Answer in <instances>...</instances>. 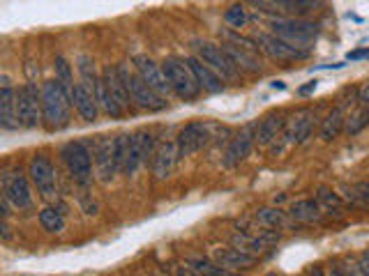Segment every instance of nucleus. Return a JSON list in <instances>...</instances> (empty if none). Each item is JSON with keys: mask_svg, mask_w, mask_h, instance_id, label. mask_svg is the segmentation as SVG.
Returning a JSON list of instances; mask_svg holds the SVG:
<instances>
[{"mask_svg": "<svg viewBox=\"0 0 369 276\" xmlns=\"http://www.w3.org/2000/svg\"><path fill=\"white\" fill-rule=\"evenodd\" d=\"M346 60H369V49H358V51H351V53L346 55Z\"/></svg>", "mask_w": 369, "mask_h": 276, "instance_id": "nucleus-40", "label": "nucleus"}, {"mask_svg": "<svg viewBox=\"0 0 369 276\" xmlns=\"http://www.w3.org/2000/svg\"><path fill=\"white\" fill-rule=\"evenodd\" d=\"M213 125H206V122H192V125L183 127L176 136V148H178V157H192L194 152L204 150L208 143L213 141Z\"/></svg>", "mask_w": 369, "mask_h": 276, "instance_id": "nucleus-7", "label": "nucleus"}, {"mask_svg": "<svg viewBox=\"0 0 369 276\" xmlns=\"http://www.w3.org/2000/svg\"><path fill=\"white\" fill-rule=\"evenodd\" d=\"M129 155H132V134H120L115 138V164H118V173H125Z\"/></svg>", "mask_w": 369, "mask_h": 276, "instance_id": "nucleus-33", "label": "nucleus"}, {"mask_svg": "<svg viewBox=\"0 0 369 276\" xmlns=\"http://www.w3.org/2000/svg\"><path fill=\"white\" fill-rule=\"evenodd\" d=\"M365 127H369V106H360L356 113H351L349 118H346L344 132L356 136V134L363 132Z\"/></svg>", "mask_w": 369, "mask_h": 276, "instance_id": "nucleus-34", "label": "nucleus"}, {"mask_svg": "<svg viewBox=\"0 0 369 276\" xmlns=\"http://www.w3.org/2000/svg\"><path fill=\"white\" fill-rule=\"evenodd\" d=\"M272 5L279 12H284L286 17L293 19H305L307 14L316 12L323 5V0H272Z\"/></svg>", "mask_w": 369, "mask_h": 276, "instance_id": "nucleus-24", "label": "nucleus"}, {"mask_svg": "<svg viewBox=\"0 0 369 276\" xmlns=\"http://www.w3.org/2000/svg\"><path fill=\"white\" fill-rule=\"evenodd\" d=\"M265 276H279V274H274V272H270V274H265Z\"/></svg>", "mask_w": 369, "mask_h": 276, "instance_id": "nucleus-48", "label": "nucleus"}, {"mask_svg": "<svg viewBox=\"0 0 369 276\" xmlns=\"http://www.w3.org/2000/svg\"><path fill=\"white\" fill-rule=\"evenodd\" d=\"M56 78H58V81H60V85H63V88H65V92H67L69 94V97H72V92H74V76H72V69H69V64H67V60H65V58L63 55H58L56 58Z\"/></svg>", "mask_w": 369, "mask_h": 276, "instance_id": "nucleus-35", "label": "nucleus"}, {"mask_svg": "<svg viewBox=\"0 0 369 276\" xmlns=\"http://www.w3.org/2000/svg\"><path fill=\"white\" fill-rule=\"evenodd\" d=\"M213 260L231 272H240V270H249L256 263V256H249V253L236 249V246H220V249L213 251Z\"/></svg>", "mask_w": 369, "mask_h": 276, "instance_id": "nucleus-19", "label": "nucleus"}, {"mask_svg": "<svg viewBox=\"0 0 369 276\" xmlns=\"http://www.w3.org/2000/svg\"><path fill=\"white\" fill-rule=\"evenodd\" d=\"M314 90H316V81H312V83H307V85H305V88H300L298 92L302 94V97H305V94H309V92H314Z\"/></svg>", "mask_w": 369, "mask_h": 276, "instance_id": "nucleus-44", "label": "nucleus"}, {"mask_svg": "<svg viewBox=\"0 0 369 276\" xmlns=\"http://www.w3.org/2000/svg\"><path fill=\"white\" fill-rule=\"evenodd\" d=\"M72 104H74L76 113L81 115L85 122H95V120H97L99 104H97L95 94H92L88 88H85L83 83H76V85H74V92H72Z\"/></svg>", "mask_w": 369, "mask_h": 276, "instance_id": "nucleus-21", "label": "nucleus"}, {"mask_svg": "<svg viewBox=\"0 0 369 276\" xmlns=\"http://www.w3.org/2000/svg\"><path fill=\"white\" fill-rule=\"evenodd\" d=\"M222 49L227 51L229 58L233 60V64H236L238 69H245V71H261V62L256 60L254 51L243 49V46H238V44H231V42L222 44Z\"/></svg>", "mask_w": 369, "mask_h": 276, "instance_id": "nucleus-27", "label": "nucleus"}, {"mask_svg": "<svg viewBox=\"0 0 369 276\" xmlns=\"http://www.w3.org/2000/svg\"><path fill=\"white\" fill-rule=\"evenodd\" d=\"M259 46L261 51H265L268 55L272 58V60H281V62H293V60H305L309 55V49H302V46H295L291 42L277 37V35H268L261 33L256 37Z\"/></svg>", "mask_w": 369, "mask_h": 276, "instance_id": "nucleus-10", "label": "nucleus"}, {"mask_svg": "<svg viewBox=\"0 0 369 276\" xmlns=\"http://www.w3.org/2000/svg\"><path fill=\"white\" fill-rule=\"evenodd\" d=\"M358 263H360V267H363V274L369 276V249H365L363 253H360V256H358Z\"/></svg>", "mask_w": 369, "mask_h": 276, "instance_id": "nucleus-41", "label": "nucleus"}, {"mask_svg": "<svg viewBox=\"0 0 369 276\" xmlns=\"http://www.w3.org/2000/svg\"><path fill=\"white\" fill-rule=\"evenodd\" d=\"M173 272H176V276H204L199 270H194L192 265H178Z\"/></svg>", "mask_w": 369, "mask_h": 276, "instance_id": "nucleus-39", "label": "nucleus"}, {"mask_svg": "<svg viewBox=\"0 0 369 276\" xmlns=\"http://www.w3.org/2000/svg\"><path fill=\"white\" fill-rule=\"evenodd\" d=\"M40 226L47 232H63L65 230V212L56 205H49L40 212Z\"/></svg>", "mask_w": 369, "mask_h": 276, "instance_id": "nucleus-30", "label": "nucleus"}, {"mask_svg": "<svg viewBox=\"0 0 369 276\" xmlns=\"http://www.w3.org/2000/svg\"><path fill=\"white\" fill-rule=\"evenodd\" d=\"M60 157L65 166H67L72 180H74L76 184H90L92 180V159H90V150L85 148L83 143L79 141H72V143H65L63 150H60Z\"/></svg>", "mask_w": 369, "mask_h": 276, "instance_id": "nucleus-5", "label": "nucleus"}, {"mask_svg": "<svg viewBox=\"0 0 369 276\" xmlns=\"http://www.w3.org/2000/svg\"><path fill=\"white\" fill-rule=\"evenodd\" d=\"M342 270H344L346 276H365L363 267H360V263H358V258H353V256L342 260Z\"/></svg>", "mask_w": 369, "mask_h": 276, "instance_id": "nucleus-38", "label": "nucleus"}, {"mask_svg": "<svg viewBox=\"0 0 369 276\" xmlns=\"http://www.w3.org/2000/svg\"><path fill=\"white\" fill-rule=\"evenodd\" d=\"M187 64H190L192 74H194V78H197V83L201 85V90H206L211 94H217V92L224 90V83H222L224 78L217 74L211 64H206L204 60H201L199 55L187 58Z\"/></svg>", "mask_w": 369, "mask_h": 276, "instance_id": "nucleus-16", "label": "nucleus"}, {"mask_svg": "<svg viewBox=\"0 0 369 276\" xmlns=\"http://www.w3.org/2000/svg\"><path fill=\"white\" fill-rule=\"evenodd\" d=\"M95 166H97V178L102 182H111L113 175L118 173V164H115V141L102 136L95 148Z\"/></svg>", "mask_w": 369, "mask_h": 276, "instance_id": "nucleus-15", "label": "nucleus"}, {"mask_svg": "<svg viewBox=\"0 0 369 276\" xmlns=\"http://www.w3.org/2000/svg\"><path fill=\"white\" fill-rule=\"evenodd\" d=\"M28 175H31V182L35 184L40 196L44 198H54L56 196V171L51 159L47 155H35L28 164Z\"/></svg>", "mask_w": 369, "mask_h": 276, "instance_id": "nucleus-11", "label": "nucleus"}, {"mask_svg": "<svg viewBox=\"0 0 369 276\" xmlns=\"http://www.w3.org/2000/svg\"><path fill=\"white\" fill-rule=\"evenodd\" d=\"M17 113L19 125L24 129H35L42 122V90L35 83H26L17 92Z\"/></svg>", "mask_w": 369, "mask_h": 276, "instance_id": "nucleus-6", "label": "nucleus"}, {"mask_svg": "<svg viewBox=\"0 0 369 276\" xmlns=\"http://www.w3.org/2000/svg\"><path fill=\"white\" fill-rule=\"evenodd\" d=\"M344 125H346V115H344V108L337 106L332 108V111L325 115L323 125H321V138L325 143L335 141V138L344 132Z\"/></svg>", "mask_w": 369, "mask_h": 276, "instance_id": "nucleus-28", "label": "nucleus"}, {"mask_svg": "<svg viewBox=\"0 0 369 276\" xmlns=\"http://www.w3.org/2000/svg\"><path fill=\"white\" fill-rule=\"evenodd\" d=\"M358 101L363 106H369V83H365L363 88L358 90Z\"/></svg>", "mask_w": 369, "mask_h": 276, "instance_id": "nucleus-42", "label": "nucleus"}, {"mask_svg": "<svg viewBox=\"0 0 369 276\" xmlns=\"http://www.w3.org/2000/svg\"><path fill=\"white\" fill-rule=\"evenodd\" d=\"M132 62H134L136 71H139V76H141L143 81H146L157 94H162V97L166 99V97H169V94L173 92L169 78H166L164 69H162V64H157L153 58H148V55H134Z\"/></svg>", "mask_w": 369, "mask_h": 276, "instance_id": "nucleus-13", "label": "nucleus"}, {"mask_svg": "<svg viewBox=\"0 0 369 276\" xmlns=\"http://www.w3.org/2000/svg\"><path fill=\"white\" fill-rule=\"evenodd\" d=\"M118 74L122 78V83H125L132 101L139 108H143V111H164V108L169 106V101H166L162 94H157L146 81H143L139 76V71H129L127 64H120Z\"/></svg>", "mask_w": 369, "mask_h": 276, "instance_id": "nucleus-2", "label": "nucleus"}, {"mask_svg": "<svg viewBox=\"0 0 369 276\" xmlns=\"http://www.w3.org/2000/svg\"><path fill=\"white\" fill-rule=\"evenodd\" d=\"M314 113L312 111H300L298 115H293L291 120L286 122V127H284V132H281L279 136V141L284 143V145H300V143H305L309 136H312L314 132Z\"/></svg>", "mask_w": 369, "mask_h": 276, "instance_id": "nucleus-14", "label": "nucleus"}, {"mask_svg": "<svg viewBox=\"0 0 369 276\" xmlns=\"http://www.w3.org/2000/svg\"><path fill=\"white\" fill-rule=\"evenodd\" d=\"M102 83H104V88L106 92L111 94V97L118 101V104L125 106V111H132V97H129V92L125 88V83H122V78L118 74V69H111V67H106L102 71Z\"/></svg>", "mask_w": 369, "mask_h": 276, "instance_id": "nucleus-22", "label": "nucleus"}, {"mask_svg": "<svg viewBox=\"0 0 369 276\" xmlns=\"http://www.w3.org/2000/svg\"><path fill=\"white\" fill-rule=\"evenodd\" d=\"M162 69H164V74H166V78H169L171 88H173V92L178 94V97H183L185 101L199 97L201 85L197 83V78H194L187 60H180V58H169V60H164Z\"/></svg>", "mask_w": 369, "mask_h": 276, "instance_id": "nucleus-4", "label": "nucleus"}, {"mask_svg": "<svg viewBox=\"0 0 369 276\" xmlns=\"http://www.w3.org/2000/svg\"><path fill=\"white\" fill-rule=\"evenodd\" d=\"M72 106H74L72 97L65 92L58 78L42 85V120H44L49 132H60L69 125Z\"/></svg>", "mask_w": 369, "mask_h": 276, "instance_id": "nucleus-1", "label": "nucleus"}, {"mask_svg": "<svg viewBox=\"0 0 369 276\" xmlns=\"http://www.w3.org/2000/svg\"><path fill=\"white\" fill-rule=\"evenodd\" d=\"M0 230H3V239H10V237H12L10 226H7V221H3V228H0Z\"/></svg>", "mask_w": 369, "mask_h": 276, "instance_id": "nucleus-46", "label": "nucleus"}, {"mask_svg": "<svg viewBox=\"0 0 369 276\" xmlns=\"http://www.w3.org/2000/svg\"><path fill=\"white\" fill-rule=\"evenodd\" d=\"M328 276H346L342 270V263H330L328 267Z\"/></svg>", "mask_w": 369, "mask_h": 276, "instance_id": "nucleus-43", "label": "nucleus"}, {"mask_svg": "<svg viewBox=\"0 0 369 276\" xmlns=\"http://www.w3.org/2000/svg\"><path fill=\"white\" fill-rule=\"evenodd\" d=\"M316 202H318V207H321L323 216H330V219H335V221H342L346 216L344 202L335 191H332V189H325V187L318 189V191H316Z\"/></svg>", "mask_w": 369, "mask_h": 276, "instance_id": "nucleus-23", "label": "nucleus"}, {"mask_svg": "<svg viewBox=\"0 0 369 276\" xmlns=\"http://www.w3.org/2000/svg\"><path fill=\"white\" fill-rule=\"evenodd\" d=\"M224 19H227V24H231L233 28H243L245 24H247V12H245L243 5H233L227 10Z\"/></svg>", "mask_w": 369, "mask_h": 276, "instance_id": "nucleus-36", "label": "nucleus"}, {"mask_svg": "<svg viewBox=\"0 0 369 276\" xmlns=\"http://www.w3.org/2000/svg\"><path fill=\"white\" fill-rule=\"evenodd\" d=\"M270 28H272V35H277V37L291 42V44H295V46H302V49H307L309 44H312L318 35V26L314 24V21L293 19V17L272 19Z\"/></svg>", "mask_w": 369, "mask_h": 276, "instance_id": "nucleus-3", "label": "nucleus"}, {"mask_svg": "<svg viewBox=\"0 0 369 276\" xmlns=\"http://www.w3.org/2000/svg\"><path fill=\"white\" fill-rule=\"evenodd\" d=\"M231 244H233L236 249H240V251L249 253V256H256V258L270 246L265 239H261L259 235H254V232H247V230H236L233 235H231Z\"/></svg>", "mask_w": 369, "mask_h": 276, "instance_id": "nucleus-25", "label": "nucleus"}, {"mask_svg": "<svg viewBox=\"0 0 369 276\" xmlns=\"http://www.w3.org/2000/svg\"><path fill=\"white\" fill-rule=\"evenodd\" d=\"M178 148L176 143L171 141H162L157 143V150L153 155V175L157 180H166L171 178L173 169H176V162H178Z\"/></svg>", "mask_w": 369, "mask_h": 276, "instance_id": "nucleus-18", "label": "nucleus"}, {"mask_svg": "<svg viewBox=\"0 0 369 276\" xmlns=\"http://www.w3.org/2000/svg\"><path fill=\"white\" fill-rule=\"evenodd\" d=\"M351 198L360 202V205H367L369 207V182H360L351 189Z\"/></svg>", "mask_w": 369, "mask_h": 276, "instance_id": "nucleus-37", "label": "nucleus"}, {"mask_svg": "<svg viewBox=\"0 0 369 276\" xmlns=\"http://www.w3.org/2000/svg\"><path fill=\"white\" fill-rule=\"evenodd\" d=\"M0 182H3V196L17 209H28L33 205L31 184H28V178L19 169L5 171L3 178H0Z\"/></svg>", "mask_w": 369, "mask_h": 276, "instance_id": "nucleus-8", "label": "nucleus"}, {"mask_svg": "<svg viewBox=\"0 0 369 276\" xmlns=\"http://www.w3.org/2000/svg\"><path fill=\"white\" fill-rule=\"evenodd\" d=\"M79 74H81V83L88 88L92 94L97 92L99 83H102V76L97 74L95 69V60L90 55H79Z\"/></svg>", "mask_w": 369, "mask_h": 276, "instance_id": "nucleus-29", "label": "nucleus"}, {"mask_svg": "<svg viewBox=\"0 0 369 276\" xmlns=\"http://www.w3.org/2000/svg\"><path fill=\"white\" fill-rule=\"evenodd\" d=\"M272 88H274V90H284V88H286V85H284V83H281V81H274V83H272Z\"/></svg>", "mask_w": 369, "mask_h": 276, "instance_id": "nucleus-47", "label": "nucleus"}, {"mask_svg": "<svg viewBox=\"0 0 369 276\" xmlns=\"http://www.w3.org/2000/svg\"><path fill=\"white\" fill-rule=\"evenodd\" d=\"M286 122H288L286 113H281V111H274L270 115H265V118L256 125V143L259 145L274 143L281 136V132H284Z\"/></svg>", "mask_w": 369, "mask_h": 276, "instance_id": "nucleus-20", "label": "nucleus"}, {"mask_svg": "<svg viewBox=\"0 0 369 276\" xmlns=\"http://www.w3.org/2000/svg\"><path fill=\"white\" fill-rule=\"evenodd\" d=\"M197 55L206 64H211L217 74H220L222 78H227V81H233V78H238V71H240V69L236 67L233 60H231L229 53L220 44H211V42H197Z\"/></svg>", "mask_w": 369, "mask_h": 276, "instance_id": "nucleus-9", "label": "nucleus"}, {"mask_svg": "<svg viewBox=\"0 0 369 276\" xmlns=\"http://www.w3.org/2000/svg\"><path fill=\"white\" fill-rule=\"evenodd\" d=\"M288 214H291V219L298 223H321V219H323V212H321V207H318L316 198L314 200L305 198V200L293 202L291 209H288Z\"/></svg>", "mask_w": 369, "mask_h": 276, "instance_id": "nucleus-26", "label": "nucleus"}, {"mask_svg": "<svg viewBox=\"0 0 369 276\" xmlns=\"http://www.w3.org/2000/svg\"><path fill=\"white\" fill-rule=\"evenodd\" d=\"M0 125L7 132L21 127L17 113V92L10 85V76H3V90H0Z\"/></svg>", "mask_w": 369, "mask_h": 276, "instance_id": "nucleus-17", "label": "nucleus"}, {"mask_svg": "<svg viewBox=\"0 0 369 276\" xmlns=\"http://www.w3.org/2000/svg\"><path fill=\"white\" fill-rule=\"evenodd\" d=\"M307 276H325V272L316 265V267H309V270H307Z\"/></svg>", "mask_w": 369, "mask_h": 276, "instance_id": "nucleus-45", "label": "nucleus"}, {"mask_svg": "<svg viewBox=\"0 0 369 276\" xmlns=\"http://www.w3.org/2000/svg\"><path fill=\"white\" fill-rule=\"evenodd\" d=\"M256 221L261 223L263 228H277V230L286 228V223H288L286 214L277 207H261L256 212Z\"/></svg>", "mask_w": 369, "mask_h": 276, "instance_id": "nucleus-31", "label": "nucleus"}, {"mask_svg": "<svg viewBox=\"0 0 369 276\" xmlns=\"http://www.w3.org/2000/svg\"><path fill=\"white\" fill-rule=\"evenodd\" d=\"M187 265H192L194 270H199L204 276H238L236 272H231L227 267H222L220 263H215L213 258H192Z\"/></svg>", "mask_w": 369, "mask_h": 276, "instance_id": "nucleus-32", "label": "nucleus"}, {"mask_svg": "<svg viewBox=\"0 0 369 276\" xmlns=\"http://www.w3.org/2000/svg\"><path fill=\"white\" fill-rule=\"evenodd\" d=\"M254 143H256V125L245 127L240 134H236L227 145V150H224V159H222L224 169H238L249 157Z\"/></svg>", "mask_w": 369, "mask_h": 276, "instance_id": "nucleus-12", "label": "nucleus"}]
</instances>
